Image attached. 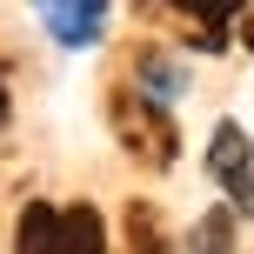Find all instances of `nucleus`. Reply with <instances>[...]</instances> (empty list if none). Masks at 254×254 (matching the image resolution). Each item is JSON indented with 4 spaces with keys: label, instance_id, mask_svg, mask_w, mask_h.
<instances>
[{
    "label": "nucleus",
    "instance_id": "10",
    "mask_svg": "<svg viewBox=\"0 0 254 254\" xmlns=\"http://www.w3.org/2000/svg\"><path fill=\"white\" fill-rule=\"evenodd\" d=\"M0 127H7V67H0Z\"/></svg>",
    "mask_w": 254,
    "mask_h": 254
},
{
    "label": "nucleus",
    "instance_id": "3",
    "mask_svg": "<svg viewBox=\"0 0 254 254\" xmlns=\"http://www.w3.org/2000/svg\"><path fill=\"white\" fill-rule=\"evenodd\" d=\"M207 174L221 181L234 214H254V140L241 134V121H214V134H207Z\"/></svg>",
    "mask_w": 254,
    "mask_h": 254
},
{
    "label": "nucleus",
    "instance_id": "9",
    "mask_svg": "<svg viewBox=\"0 0 254 254\" xmlns=\"http://www.w3.org/2000/svg\"><path fill=\"white\" fill-rule=\"evenodd\" d=\"M241 47L254 54V13H241Z\"/></svg>",
    "mask_w": 254,
    "mask_h": 254
},
{
    "label": "nucleus",
    "instance_id": "6",
    "mask_svg": "<svg viewBox=\"0 0 254 254\" xmlns=\"http://www.w3.org/2000/svg\"><path fill=\"white\" fill-rule=\"evenodd\" d=\"M134 87L147 94V101L174 107L181 94H188V67H181L174 54H161V47H140V54H134Z\"/></svg>",
    "mask_w": 254,
    "mask_h": 254
},
{
    "label": "nucleus",
    "instance_id": "2",
    "mask_svg": "<svg viewBox=\"0 0 254 254\" xmlns=\"http://www.w3.org/2000/svg\"><path fill=\"white\" fill-rule=\"evenodd\" d=\"M107 121H114V140L134 161H147V167H174L181 161V134L167 121V107L147 101L140 87H114L107 94Z\"/></svg>",
    "mask_w": 254,
    "mask_h": 254
},
{
    "label": "nucleus",
    "instance_id": "1",
    "mask_svg": "<svg viewBox=\"0 0 254 254\" xmlns=\"http://www.w3.org/2000/svg\"><path fill=\"white\" fill-rule=\"evenodd\" d=\"M13 254H107V221L94 201H27L13 221Z\"/></svg>",
    "mask_w": 254,
    "mask_h": 254
},
{
    "label": "nucleus",
    "instance_id": "7",
    "mask_svg": "<svg viewBox=\"0 0 254 254\" xmlns=\"http://www.w3.org/2000/svg\"><path fill=\"white\" fill-rule=\"evenodd\" d=\"M127 254H181L174 234L161 228V207L154 201H127Z\"/></svg>",
    "mask_w": 254,
    "mask_h": 254
},
{
    "label": "nucleus",
    "instance_id": "4",
    "mask_svg": "<svg viewBox=\"0 0 254 254\" xmlns=\"http://www.w3.org/2000/svg\"><path fill=\"white\" fill-rule=\"evenodd\" d=\"M34 13H40V27H47L61 47H101V34H107V0H34Z\"/></svg>",
    "mask_w": 254,
    "mask_h": 254
},
{
    "label": "nucleus",
    "instance_id": "5",
    "mask_svg": "<svg viewBox=\"0 0 254 254\" xmlns=\"http://www.w3.org/2000/svg\"><path fill=\"white\" fill-rule=\"evenodd\" d=\"M161 7L188 13V20L201 27V34H194V47H201V54H221V47H228V20H241L248 0H161Z\"/></svg>",
    "mask_w": 254,
    "mask_h": 254
},
{
    "label": "nucleus",
    "instance_id": "8",
    "mask_svg": "<svg viewBox=\"0 0 254 254\" xmlns=\"http://www.w3.org/2000/svg\"><path fill=\"white\" fill-rule=\"evenodd\" d=\"M188 254H234V207H207L201 221L188 228Z\"/></svg>",
    "mask_w": 254,
    "mask_h": 254
}]
</instances>
